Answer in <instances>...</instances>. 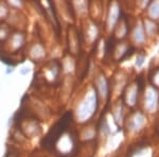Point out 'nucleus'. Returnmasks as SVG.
Masks as SVG:
<instances>
[]
</instances>
